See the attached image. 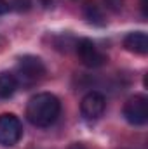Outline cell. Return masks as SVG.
<instances>
[{"label": "cell", "mask_w": 148, "mask_h": 149, "mask_svg": "<svg viewBox=\"0 0 148 149\" xmlns=\"http://www.w3.org/2000/svg\"><path fill=\"white\" fill-rule=\"evenodd\" d=\"M61 113L59 99L51 92H40L26 104V118L35 127H51Z\"/></svg>", "instance_id": "1"}, {"label": "cell", "mask_w": 148, "mask_h": 149, "mask_svg": "<svg viewBox=\"0 0 148 149\" xmlns=\"http://www.w3.org/2000/svg\"><path fill=\"white\" fill-rule=\"evenodd\" d=\"M9 9H11L9 2H5V0H0V16H2V14H7V12H9Z\"/></svg>", "instance_id": "10"}, {"label": "cell", "mask_w": 148, "mask_h": 149, "mask_svg": "<svg viewBox=\"0 0 148 149\" xmlns=\"http://www.w3.org/2000/svg\"><path fill=\"white\" fill-rule=\"evenodd\" d=\"M141 7H143V14L147 16V0H141Z\"/></svg>", "instance_id": "12"}, {"label": "cell", "mask_w": 148, "mask_h": 149, "mask_svg": "<svg viewBox=\"0 0 148 149\" xmlns=\"http://www.w3.org/2000/svg\"><path fill=\"white\" fill-rule=\"evenodd\" d=\"M106 101L99 92H89L82 97L80 102V113L85 120H98L105 113Z\"/></svg>", "instance_id": "6"}, {"label": "cell", "mask_w": 148, "mask_h": 149, "mask_svg": "<svg viewBox=\"0 0 148 149\" xmlns=\"http://www.w3.org/2000/svg\"><path fill=\"white\" fill-rule=\"evenodd\" d=\"M122 114H124L125 121L134 125V127L145 125L148 121V99L141 94H136V95L129 97L127 102L124 104Z\"/></svg>", "instance_id": "4"}, {"label": "cell", "mask_w": 148, "mask_h": 149, "mask_svg": "<svg viewBox=\"0 0 148 149\" xmlns=\"http://www.w3.org/2000/svg\"><path fill=\"white\" fill-rule=\"evenodd\" d=\"M18 81L14 74L11 73H2L0 74V99H9L16 90H18Z\"/></svg>", "instance_id": "8"}, {"label": "cell", "mask_w": 148, "mask_h": 149, "mask_svg": "<svg viewBox=\"0 0 148 149\" xmlns=\"http://www.w3.org/2000/svg\"><path fill=\"white\" fill-rule=\"evenodd\" d=\"M124 47L129 52L145 56L148 52V37L145 31H132L124 38Z\"/></svg>", "instance_id": "7"}, {"label": "cell", "mask_w": 148, "mask_h": 149, "mask_svg": "<svg viewBox=\"0 0 148 149\" xmlns=\"http://www.w3.org/2000/svg\"><path fill=\"white\" fill-rule=\"evenodd\" d=\"M23 137V125L21 120L12 113L0 114V146L12 148Z\"/></svg>", "instance_id": "3"}, {"label": "cell", "mask_w": 148, "mask_h": 149, "mask_svg": "<svg viewBox=\"0 0 148 149\" xmlns=\"http://www.w3.org/2000/svg\"><path fill=\"white\" fill-rule=\"evenodd\" d=\"M45 76V66L37 56H23L16 66V81L23 87H32Z\"/></svg>", "instance_id": "2"}, {"label": "cell", "mask_w": 148, "mask_h": 149, "mask_svg": "<svg viewBox=\"0 0 148 149\" xmlns=\"http://www.w3.org/2000/svg\"><path fill=\"white\" fill-rule=\"evenodd\" d=\"M75 47H77V54H78L82 64H85L87 68H99V66H103L108 61L106 56L89 38H80L75 43Z\"/></svg>", "instance_id": "5"}, {"label": "cell", "mask_w": 148, "mask_h": 149, "mask_svg": "<svg viewBox=\"0 0 148 149\" xmlns=\"http://www.w3.org/2000/svg\"><path fill=\"white\" fill-rule=\"evenodd\" d=\"M70 149H85V146H84V144H80V142H75V144L70 146Z\"/></svg>", "instance_id": "11"}, {"label": "cell", "mask_w": 148, "mask_h": 149, "mask_svg": "<svg viewBox=\"0 0 148 149\" xmlns=\"http://www.w3.org/2000/svg\"><path fill=\"white\" fill-rule=\"evenodd\" d=\"M84 14H85V17L89 19V23L98 24V26H103V24H105L103 12H101V9H99L96 3H87V5L84 7Z\"/></svg>", "instance_id": "9"}]
</instances>
